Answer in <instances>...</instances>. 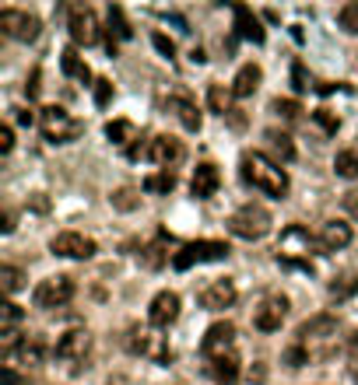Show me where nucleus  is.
Instances as JSON below:
<instances>
[{
	"label": "nucleus",
	"instance_id": "nucleus-1",
	"mask_svg": "<svg viewBox=\"0 0 358 385\" xmlns=\"http://www.w3.org/2000/svg\"><path fill=\"white\" fill-rule=\"evenodd\" d=\"M239 169H242V182L253 186V189H260L274 200H285L288 196V176L278 161H271L267 154L260 151H246L242 161H239Z\"/></svg>",
	"mask_w": 358,
	"mask_h": 385
},
{
	"label": "nucleus",
	"instance_id": "nucleus-2",
	"mask_svg": "<svg viewBox=\"0 0 358 385\" xmlns=\"http://www.w3.org/2000/svg\"><path fill=\"white\" fill-rule=\"evenodd\" d=\"M316 249V238L305 232L302 225H288L278 238V263L285 266H302V270H310V256Z\"/></svg>",
	"mask_w": 358,
	"mask_h": 385
},
{
	"label": "nucleus",
	"instance_id": "nucleus-3",
	"mask_svg": "<svg viewBox=\"0 0 358 385\" xmlns=\"http://www.w3.org/2000/svg\"><path fill=\"white\" fill-rule=\"evenodd\" d=\"M39 126H42V137L49 144H74L84 133L81 120H74L67 109H60V105H46L42 113H39Z\"/></svg>",
	"mask_w": 358,
	"mask_h": 385
},
{
	"label": "nucleus",
	"instance_id": "nucleus-4",
	"mask_svg": "<svg viewBox=\"0 0 358 385\" xmlns=\"http://www.w3.org/2000/svg\"><path fill=\"white\" fill-rule=\"evenodd\" d=\"M229 232L235 238H246V242H257L271 232V214L260 207V203H242L232 217H229Z\"/></svg>",
	"mask_w": 358,
	"mask_h": 385
},
{
	"label": "nucleus",
	"instance_id": "nucleus-5",
	"mask_svg": "<svg viewBox=\"0 0 358 385\" xmlns=\"http://www.w3.org/2000/svg\"><path fill=\"white\" fill-rule=\"evenodd\" d=\"M229 256V245L218 238H200V242H186L179 252H172V270H190L197 263H218Z\"/></svg>",
	"mask_w": 358,
	"mask_h": 385
},
{
	"label": "nucleus",
	"instance_id": "nucleus-6",
	"mask_svg": "<svg viewBox=\"0 0 358 385\" xmlns=\"http://www.w3.org/2000/svg\"><path fill=\"white\" fill-rule=\"evenodd\" d=\"M74 277H67V273H57V277H46V281H39V288L32 291V301H35V308H64L71 298H74Z\"/></svg>",
	"mask_w": 358,
	"mask_h": 385
},
{
	"label": "nucleus",
	"instance_id": "nucleus-7",
	"mask_svg": "<svg viewBox=\"0 0 358 385\" xmlns=\"http://www.w3.org/2000/svg\"><path fill=\"white\" fill-rule=\"evenodd\" d=\"M0 32L15 42H35L39 32H42V21L28 11H18V8H4L0 11Z\"/></svg>",
	"mask_w": 358,
	"mask_h": 385
},
{
	"label": "nucleus",
	"instance_id": "nucleus-8",
	"mask_svg": "<svg viewBox=\"0 0 358 385\" xmlns=\"http://www.w3.org/2000/svg\"><path fill=\"white\" fill-rule=\"evenodd\" d=\"M49 252L64 256V259H91L98 252V245H95V238H88L81 232H60L49 242Z\"/></svg>",
	"mask_w": 358,
	"mask_h": 385
},
{
	"label": "nucleus",
	"instance_id": "nucleus-9",
	"mask_svg": "<svg viewBox=\"0 0 358 385\" xmlns=\"http://www.w3.org/2000/svg\"><path fill=\"white\" fill-rule=\"evenodd\" d=\"M232 347H235V326L232 322H215L208 333H204V340H200V354L208 357V361L225 357V354H235Z\"/></svg>",
	"mask_w": 358,
	"mask_h": 385
},
{
	"label": "nucleus",
	"instance_id": "nucleus-10",
	"mask_svg": "<svg viewBox=\"0 0 358 385\" xmlns=\"http://www.w3.org/2000/svg\"><path fill=\"white\" fill-rule=\"evenodd\" d=\"M67 28H71V39L74 46H95L102 39V28H98V18L91 8H71V18H67Z\"/></svg>",
	"mask_w": 358,
	"mask_h": 385
},
{
	"label": "nucleus",
	"instance_id": "nucleus-11",
	"mask_svg": "<svg viewBox=\"0 0 358 385\" xmlns=\"http://www.w3.org/2000/svg\"><path fill=\"white\" fill-rule=\"evenodd\" d=\"M285 315H288V298L285 294H267L257 305V312H253V326H257L260 333H278Z\"/></svg>",
	"mask_w": 358,
	"mask_h": 385
},
{
	"label": "nucleus",
	"instance_id": "nucleus-12",
	"mask_svg": "<svg viewBox=\"0 0 358 385\" xmlns=\"http://www.w3.org/2000/svg\"><path fill=\"white\" fill-rule=\"evenodd\" d=\"M179 319V294L176 291H159L147 305V322L155 329H169Z\"/></svg>",
	"mask_w": 358,
	"mask_h": 385
},
{
	"label": "nucleus",
	"instance_id": "nucleus-13",
	"mask_svg": "<svg viewBox=\"0 0 358 385\" xmlns=\"http://www.w3.org/2000/svg\"><path fill=\"white\" fill-rule=\"evenodd\" d=\"M232 305H235V284L229 277H218L200 291V308H208V312H222Z\"/></svg>",
	"mask_w": 358,
	"mask_h": 385
},
{
	"label": "nucleus",
	"instance_id": "nucleus-14",
	"mask_svg": "<svg viewBox=\"0 0 358 385\" xmlns=\"http://www.w3.org/2000/svg\"><path fill=\"white\" fill-rule=\"evenodd\" d=\"M218 186H222V172H218V165L200 161L197 169H193V179H190V193H193L197 200H211V196L218 193Z\"/></svg>",
	"mask_w": 358,
	"mask_h": 385
},
{
	"label": "nucleus",
	"instance_id": "nucleus-15",
	"mask_svg": "<svg viewBox=\"0 0 358 385\" xmlns=\"http://www.w3.org/2000/svg\"><path fill=\"white\" fill-rule=\"evenodd\" d=\"M232 18H235V35H239V39L257 42V46H264V42H267V32H264L260 18L253 15L246 4H235V8H232Z\"/></svg>",
	"mask_w": 358,
	"mask_h": 385
},
{
	"label": "nucleus",
	"instance_id": "nucleus-16",
	"mask_svg": "<svg viewBox=\"0 0 358 385\" xmlns=\"http://www.w3.org/2000/svg\"><path fill=\"white\" fill-rule=\"evenodd\" d=\"M91 347V337L88 329H67V333L57 340V357L60 361H81Z\"/></svg>",
	"mask_w": 358,
	"mask_h": 385
},
{
	"label": "nucleus",
	"instance_id": "nucleus-17",
	"mask_svg": "<svg viewBox=\"0 0 358 385\" xmlns=\"http://www.w3.org/2000/svg\"><path fill=\"white\" fill-rule=\"evenodd\" d=\"M351 238H355V232L348 221H323V228H320V249H327V252L348 249Z\"/></svg>",
	"mask_w": 358,
	"mask_h": 385
},
{
	"label": "nucleus",
	"instance_id": "nucleus-18",
	"mask_svg": "<svg viewBox=\"0 0 358 385\" xmlns=\"http://www.w3.org/2000/svg\"><path fill=\"white\" fill-rule=\"evenodd\" d=\"M42 357H46V347H42L39 337H21V344L11 354H4L8 364H25V368H39Z\"/></svg>",
	"mask_w": 358,
	"mask_h": 385
},
{
	"label": "nucleus",
	"instance_id": "nucleus-19",
	"mask_svg": "<svg viewBox=\"0 0 358 385\" xmlns=\"http://www.w3.org/2000/svg\"><path fill=\"white\" fill-rule=\"evenodd\" d=\"M183 144L176 140V137H169V133H162V137H155V140H151V161H155V165H162V169H172V165L176 161H183Z\"/></svg>",
	"mask_w": 358,
	"mask_h": 385
},
{
	"label": "nucleus",
	"instance_id": "nucleus-20",
	"mask_svg": "<svg viewBox=\"0 0 358 385\" xmlns=\"http://www.w3.org/2000/svg\"><path fill=\"white\" fill-rule=\"evenodd\" d=\"M60 71H64L71 81H78V84H88V81H91V71H88L84 57L78 53V46H67V49L60 53ZM91 84H95V81H91Z\"/></svg>",
	"mask_w": 358,
	"mask_h": 385
},
{
	"label": "nucleus",
	"instance_id": "nucleus-21",
	"mask_svg": "<svg viewBox=\"0 0 358 385\" xmlns=\"http://www.w3.org/2000/svg\"><path fill=\"white\" fill-rule=\"evenodd\" d=\"M260 81H264V71H260L257 64H242L239 74L232 77V95H235V98H249L253 91L260 88Z\"/></svg>",
	"mask_w": 358,
	"mask_h": 385
},
{
	"label": "nucleus",
	"instance_id": "nucleus-22",
	"mask_svg": "<svg viewBox=\"0 0 358 385\" xmlns=\"http://www.w3.org/2000/svg\"><path fill=\"white\" fill-rule=\"evenodd\" d=\"M169 113H176V120L183 123V130H190V133H197L200 130V113H197V105L190 102V98H183V95H172L169 98Z\"/></svg>",
	"mask_w": 358,
	"mask_h": 385
},
{
	"label": "nucleus",
	"instance_id": "nucleus-23",
	"mask_svg": "<svg viewBox=\"0 0 358 385\" xmlns=\"http://www.w3.org/2000/svg\"><path fill=\"white\" fill-rule=\"evenodd\" d=\"M334 333H337V319L334 315H316V319H310V322L298 326L302 344L305 340H323V337H334Z\"/></svg>",
	"mask_w": 358,
	"mask_h": 385
},
{
	"label": "nucleus",
	"instance_id": "nucleus-24",
	"mask_svg": "<svg viewBox=\"0 0 358 385\" xmlns=\"http://www.w3.org/2000/svg\"><path fill=\"white\" fill-rule=\"evenodd\" d=\"M327 294H330L334 301H348V298H355V294H358V273H355V270L337 273V277L327 284Z\"/></svg>",
	"mask_w": 358,
	"mask_h": 385
},
{
	"label": "nucleus",
	"instance_id": "nucleus-25",
	"mask_svg": "<svg viewBox=\"0 0 358 385\" xmlns=\"http://www.w3.org/2000/svg\"><path fill=\"white\" fill-rule=\"evenodd\" d=\"M109 39L113 42H127V39H134V28H130V21H127V15H123V8L120 4H109Z\"/></svg>",
	"mask_w": 358,
	"mask_h": 385
},
{
	"label": "nucleus",
	"instance_id": "nucleus-26",
	"mask_svg": "<svg viewBox=\"0 0 358 385\" xmlns=\"http://www.w3.org/2000/svg\"><path fill=\"white\" fill-rule=\"evenodd\" d=\"M208 371L218 378V382H225V385H232L235 378H239V357L235 354H225V357H215V361H208Z\"/></svg>",
	"mask_w": 358,
	"mask_h": 385
},
{
	"label": "nucleus",
	"instance_id": "nucleus-27",
	"mask_svg": "<svg viewBox=\"0 0 358 385\" xmlns=\"http://www.w3.org/2000/svg\"><path fill=\"white\" fill-rule=\"evenodd\" d=\"M232 88H225V84H208V105H211V113H218V116H229L232 113Z\"/></svg>",
	"mask_w": 358,
	"mask_h": 385
},
{
	"label": "nucleus",
	"instance_id": "nucleus-28",
	"mask_svg": "<svg viewBox=\"0 0 358 385\" xmlns=\"http://www.w3.org/2000/svg\"><path fill=\"white\" fill-rule=\"evenodd\" d=\"M176 189V176L169 172V169H162V172H151L147 179H144V193H155V196H169Z\"/></svg>",
	"mask_w": 358,
	"mask_h": 385
},
{
	"label": "nucleus",
	"instance_id": "nucleus-29",
	"mask_svg": "<svg viewBox=\"0 0 358 385\" xmlns=\"http://www.w3.org/2000/svg\"><path fill=\"white\" fill-rule=\"evenodd\" d=\"M264 137H267L271 151L278 154V161H292V158H295V144H292V137H288V133H281V130H267Z\"/></svg>",
	"mask_w": 358,
	"mask_h": 385
},
{
	"label": "nucleus",
	"instance_id": "nucleus-30",
	"mask_svg": "<svg viewBox=\"0 0 358 385\" xmlns=\"http://www.w3.org/2000/svg\"><path fill=\"white\" fill-rule=\"evenodd\" d=\"M109 203H113L116 210L130 214V210H137V207H141V189H134V186H120V189L109 196Z\"/></svg>",
	"mask_w": 358,
	"mask_h": 385
},
{
	"label": "nucleus",
	"instance_id": "nucleus-31",
	"mask_svg": "<svg viewBox=\"0 0 358 385\" xmlns=\"http://www.w3.org/2000/svg\"><path fill=\"white\" fill-rule=\"evenodd\" d=\"M21 288H25V273H21L18 266H11V263L0 266V291H4V294H15V291H21Z\"/></svg>",
	"mask_w": 358,
	"mask_h": 385
},
{
	"label": "nucleus",
	"instance_id": "nucleus-32",
	"mask_svg": "<svg viewBox=\"0 0 358 385\" xmlns=\"http://www.w3.org/2000/svg\"><path fill=\"white\" fill-rule=\"evenodd\" d=\"M334 172H337L341 179H358V151H337Z\"/></svg>",
	"mask_w": 358,
	"mask_h": 385
},
{
	"label": "nucleus",
	"instance_id": "nucleus-33",
	"mask_svg": "<svg viewBox=\"0 0 358 385\" xmlns=\"http://www.w3.org/2000/svg\"><path fill=\"white\" fill-rule=\"evenodd\" d=\"M165 249H169V238H165V235H159V242H151V245L144 249V266H147V270H159V266L169 259V252H165Z\"/></svg>",
	"mask_w": 358,
	"mask_h": 385
},
{
	"label": "nucleus",
	"instance_id": "nucleus-34",
	"mask_svg": "<svg viewBox=\"0 0 358 385\" xmlns=\"http://www.w3.org/2000/svg\"><path fill=\"white\" fill-rule=\"evenodd\" d=\"M106 137H109L113 144H120V147H123V144H130V140H137V137H134V123H130V120H113V123L106 126Z\"/></svg>",
	"mask_w": 358,
	"mask_h": 385
},
{
	"label": "nucleus",
	"instance_id": "nucleus-35",
	"mask_svg": "<svg viewBox=\"0 0 358 385\" xmlns=\"http://www.w3.org/2000/svg\"><path fill=\"white\" fill-rule=\"evenodd\" d=\"M91 98H95L98 109H106V105L113 102V81H109V77H95V84H91Z\"/></svg>",
	"mask_w": 358,
	"mask_h": 385
},
{
	"label": "nucleus",
	"instance_id": "nucleus-36",
	"mask_svg": "<svg viewBox=\"0 0 358 385\" xmlns=\"http://www.w3.org/2000/svg\"><path fill=\"white\" fill-rule=\"evenodd\" d=\"M271 113H278L281 120H298L302 116V105L295 98H274L271 102Z\"/></svg>",
	"mask_w": 358,
	"mask_h": 385
},
{
	"label": "nucleus",
	"instance_id": "nucleus-37",
	"mask_svg": "<svg viewBox=\"0 0 358 385\" xmlns=\"http://www.w3.org/2000/svg\"><path fill=\"white\" fill-rule=\"evenodd\" d=\"M21 319H25L21 305H15V301H4V305H0V329H15Z\"/></svg>",
	"mask_w": 358,
	"mask_h": 385
},
{
	"label": "nucleus",
	"instance_id": "nucleus-38",
	"mask_svg": "<svg viewBox=\"0 0 358 385\" xmlns=\"http://www.w3.org/2000/svg\"><path fill=\"white\" fill-rule=\"evenodd\" d=\"M313 120L320 123V130H323V133H337V130H341V116L334 113V109H327V105H323V109H316Z\"/></svg>",
	"mask_w": 358,
	"mask_h": 385
},
{
	"label": "nucleus",
	"instance_id": "nucleus-39",
	"mask_svg": "<svg viewBox=\"0 0 358 385\" xmlns=\"http://www.w3.org/2000/svg\"><path fill=\"white\" fill-rule=\"evenodd\" d=\"M337 21H341V28H344V32L358 35V4H344V8H341V15H337Z\"/></svg>",
	"mask_w": 358,
	"mask_h": 385
},
{
	"label": "nucleus",
	"instance_id": "nucleus-40",
	"mask_svg": "<svg viewBox=\"0 0 358 385\" xmlns=\"http://www.w3.org/2000/svg\"><path fill=\"white\" fill-rule=\"evenodd\" d=\"M292 88H295V91H310V88H313V84H310V74H305V67H302L298 60L292 64Z\"/></svg>",
	"mask_w": 358,
	"mask_h": 385
},
{
	"label": "nucleus",
	"instance_id": "nucleus-41",
	"mask_svg": "<svg viewBox=\"0 0 358 385\" xmlns=\"http://www.w3.org/2000/svg\"><path fill=\"white\" fill-rule=\"evenodd\" d=\"M151 42H155V49L162 53V57H165V60H172V57H176V42H172L169 35H162V32H155V35H151Z\"/></svg>",
	"mask_w": 358,
	"mask_h": 385
},
{
	"label": "nucleus",
	"instance_id": "nucleus-42",
	"mask_svg": "<svg viewBox=\"0 0 358 385\" xmlns=\"http://www.w3.org/2000/svg\"><path fill=\"white\" fill-rule=\"evenodd\" d=\"M305 361H310V354H305V347H302V344L285 350V364H288V368H302Z\"/></svg>",
	"mask_w": 358,
	"mask_h": 385
},
{
	"label": "nucleus",
	"instance_id": "nucleus-43",
	"mask_svg": "<svg viewBox=\"0 0 358 385\" xmlns=\"http://www.w3.org/2000/svg\"><path fill=\"white\" fill-rule=\"evenodd\" d=\"M15 151V130L4 123V126H0V154H11Z\"/></svg>",
	"mask_w": 358,
	"mask_h": 385
},
{
	"label": "nucleus",
	"instance_id": "nucleus-44",
	"mask_svg": "<svg viewBox=\"0 0 358 385\" xmlns=\"http://www.w3.org/2000/svg\"><path fill=\"white\" fill-rule=\"evenodd\" d=\"M39 77H42V71L35 67V71L28 74V81H25V95H28V98H39V88H42V84H39Z\"/></svg>",
	"mask_w": 358,
	"mask_h": 385
},
{
	"label": "nucleus",
	"instance_id": "nucleus-45",
	"mask_svg": "<svg viewBox=\"0 0 358 385\" xmlns=\"http://www.w3.org/2000/svg\"><path fill=\"white\" fill-rule=\"evenodd\" d=\"M0 232H4V235L15 232V210H4V214H0Z\"/></svg>",
	"mask_w": 358,
	"mask_h": 385
},
{
	"label": "nucleus",
	"instance_id": "nucleus-46",
	"mask_svg": "<svg viewBox=\"0 0 358 385\" xmlns=\"http://www.w3.org/2000/svg\"><path fill=\"white\" fill-rule=\"evenodd\" d=\"M15 120H18L21 126H32V123H35V116H32V109H15Z\"/></svg>",
	"mask_w": 358,
	"mask_h": 385
},
{
	"label": "nucleus",
	"instance_id": "nucleus-47",
	"mask_svg": "<svg viewBox=\"0 0 358 385\" xmlns=\"http://www.w3.org/2000/svg\"><path fill=\"white\" fill-rule=\"evenodd\" d=\"M4 385H21V378H18V371L11 364H4Z\"/></svg>",
	"mask_w": 358,
	"mask_h": 385
},
{
	"label": "nucleus",
	"instance_id": "nucleus-48",
	"mask_svg": "<svg viewBox=\"0 0 358 385\" xmlns=\"http://www.w3.org/2000/svg\"><path fill=\"white\" fill-rule=\"evenodd\" d=\"M190 60H193V64H204L208 57H204V49H200V46H193V49H190Z\"/></svg>",
	"mask_w": 358,
	"mask_h": 385
},
{
	"label": "nucleus",
	"instance_id": "nucleus-49",
	"mask_svg": "<svg viewBox=\"0 0 358 385\" xmlns=\"http://www.w3.org/2000/svg\"><path fill=\"white\" fill-rule=\"evenodd\" d=\"M351 344H355V350H358V333H355V340H351Z\"/></svg>",
	"mask_w": 358,
	"mask_h": 385
}]
</instances>
